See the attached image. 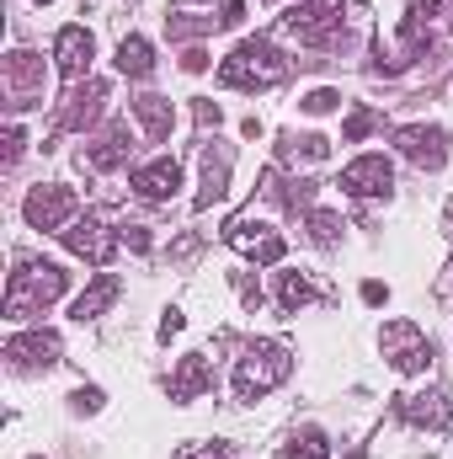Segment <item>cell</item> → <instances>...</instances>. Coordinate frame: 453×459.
<instances>
[{"mask_svg":"<svg viewBox=\"0 0 453 459\" xmlns=\"http://www.w3.org/2000/svg\"><path fill=\"white\" fill-rule=\"evenodd\" d=\"M59 352H64L59 332H21V337L5 342V368H16V374H38V368H54Z\"/></svg>","mask_w":453,"mask_h":459,"instance_id":"11","label":"cell"},{"mask_svg":"<svg viewBox=\"0 0 453 459\" xmlns=\"http://www.w3.org/2000/svg\"><path fill=\"white\" fill-rule=\"evenodd\" d=\"M133 117H139V128L160 144L166 134H171V123H176V113H171V102L166 97H155V91H144V97H133Z\"/></svg>","mask_w":453,"mask_h":459,"instance_id":"22","label":"cell"},{"mask_svg":"<svg viewBox=\"0 0 453 459\" xmlns=\"http://www.w3.org/2000/svg\"><path fill=\"white\" fill-rule=\"evenodd\" d=\"M182 70H187V75H203V70H209V54H203V48H187V54H182Z\"/></svg>","mask_w":453,"mask_h":459,"instance_id":"34","label":"cell"},{"mask_svg":"<svg viewBox=\"0 0 453 459\" xmlns=\"http://www.w3.org/2000/svg\"><path fill=\"white\" fill-rule=\"evenodd\" d=\"M176 459H235V449L229 444H187Z\"/></svg>","mask_w":453,"mask_h":459,"instance_id":"31","label":"cell"},{"mask_svg":"<svg viewBox=\"0 0 453 459\" xmlns=\"http://www.w3.org/2000/svg\"><path fill=\"white\" fill-rule=\"evenodd\" d=\"M182 326H187V316H182V310H166V316H160V337H166V342H171Z\"/></svg>","mask_w":453,"mask_h":459,"instance_id":"35","label":"cell"},{"mask_svg":"<svg viewBox=\"0 0 453 459\" xmlns=\"http://www.w3.org/2000/svg\"><path fill=\"white\" fill-rule=\"evenodd\" d=\"M176 5H192V0H176ZM209 5H214V0H209Z\"/></svg>","mask_w":453,"mask_h":459,"instance_id":"39","label":"cell"},{"mask_svg":"<svg viewBox=\"0 0 453 459\" xmlns=\"http://www.w3.org/2000/svg\"><path fill=\"white\" fill-rule=\"evenodd\" d=\"M294 374V352L283 342H251L240 368H235V395L240 401H261L267 390H278L283 379Z\"/></svg>","mask_w":453,"mask_h":459,"instance_id":"3","label":"cell"},{"mask_svg":"<svg viewBox=\"0 0 453 459\" xmlns=\"http://www.w3.org/2000/svg\"><path fill=\"white\" fill-rule=\"evenodd\" d=\"M75 209H81V204H75V187H64V182L32 187L27 204H21V214H27V225L32 230H70Z\"/></svg>","mask_w":453,"mask_h":459,"instance_id":"7","label":"cell"},{"mask_svg":"<svg viewBox=\"0 0 453 459\" xmlns=\"http://www.w3.org/2000/svg\"><path fill=\"white\" fill-rule=\"evenodd\" d=\"M310 299H315V283L304 273H278V305H283V316H299Z\"/></svg>","mask_w":453,"mask_h":459,"instance_id":"25","label":"cell"},{"mask_svg":"<svg viewBox=\"0 0 453 459\" xmlns=\"http://www.w3.org/2000/svg\"><path fill=\"white\" fill-rule=\"evenodd\" d=\"M278 155H283V160H326V155H331V139H326V134H304V139H299V134H283V139H278Z\"/></svg>","mask_w":453,"mask_h":459,"instance_id":"24","label":"cell"},{"mask_svg":"<svg viewBox=\"0 0 453 459\" xmlns=\"http://www.w3.org/2000/svg\"><path fill=\"white\" fill-rule=\"evenodd\" d=\"M240 16H245V0H229V5H225V16H219V22H225V27H235Z\"/></svg>","mask_w":453,"mask_h":459,"instance_id":"38","label":"cell"},{"mask_svg":"<svg viewBox=\"0 0 453 459\" xmlns=\"http://www.w3.org/2000/svg\"><path fill=\"white\" fill-rule=\"evenodd\" d=\"M283 459H331V438H326L321 428H304V433H294V438H288Z\"/></svg>","mask_w":453,"mask_h":459,"instance_id":"26","label":"cell"},{"mask_svg":"<svg viewBox=\"0 0 453 459\" xmlns=\"http://www.w3.org/2000/svg\"><path fill=\"white\" fill-rule=\"evenodd\" d=\"M337 235H341V220L331 209H310V240L315 246H337Z\"/></svg>","mask_w":453,"mask_h":459,"instance_id":"28","label":"cell"},{"mask_svg":"<svg viewBox=\"0 0 453 459\" xmlns=\"http://www.w3.org/2000/svg\"><path fill=\"white\" fill-rule=\"evenodd\" d=\"M128 187H133L139 198H150V204H160V198H176V187H182V166H176L171 155H160V160H150V166H133Z\"/></svg>","mask_w":453,"mask_h":459,"instance_id":"16","label":"cell"},{"mask_svg":"<svg viewBox=\"0 0 453 459\" xmlns=\"http://www.w3.org/2000/svg\"><path fill=\"white\" fill-rule=\"evenodd\" d=\"M299 108H304V113H337L341 108V91H331V86H321V91H310V97H304V102H299Z\"/></svg>","mask_w":453,"mask_h":459,"instance_id":"29","label":"cell"},{"mask_svg":"<svg viewBox=\"0 0 453 459\" xmlns=\"http://www.w3.org/2000/svg\"><path fill=\"white\" fill-rule=\"evenodd\" d=\"M373 128H379V113H373V108H352L346 123H341V139H346V144H357V139H368Z\"/></svg>","mask_w":453,"mask_h":459,"instance_id":"27","label":"cell"},{"mask_svg":"<svg viewBox=\"0 0 453 459\" xmlns=\"http://www.w3.org/2000/svg\"><path fill=\"white\" fill-rule=\"evenodd\" d=\"M225 123V108L219 102H198V128H219Z\"/></svg>","mask_w":453,"mask_h":459,"instance_id":"33","label":"cell"},{"mask_svg":"<svg viewBox=\"0 0 453 459\" xmlns=\"http://www.w3.org/2000/svg\"><path fill=\"white\" fill-rule=\"evenodd\" d=\"M166 390H171V401H176V406H187V401L209 395V390H214V363H209L203 352H187V358L171 368V385H166Z\"/></svg>","mask_w":453,"mask_h":459,"instance_id":"17","label":"cell"},{"mask_svg":"<svg viewBox=\"0 0 453 459\" xmlns=\"http://www.w3.org/2000/svg\"><path fill=\"white\" fill-rule=\"evenodd\" d=\"M70 406H75L81 417H91V411H102V390H97V385H81V390L70 395Z\"/></svg>","mask_w":453,"mask_h":459,"instance_id":"30","label":"cell"},{"mask_svg":"<svg viewBox=\"0 0 453 459\" xmlns=\"http://www.w3.org/2000/svg\"><path fill=\"white\" fill-rule=\"evenodd\" d=\"M117 294H123V283H117L113 273H97V278H91V283H86V294H81V299H75V310H70V316H75V321H81V326H86V321H97V316H102V310H107V305H113Z\"/></svg>","mask_w":453,"mask_h":459,"instance_id":"20","label":"cell"},{"mask_svg":"<svg viewBox=\"0 0 453 459\" xmlns=\"http://www.w3.org/2000/svg\"><path fill=\"white\" fill-rule=\"evenodd\" d=\"M5 97H11V108H32V102H43V54H32V48H16V54H5Z\"/></svg>","mask_w":453,"mask_h":459,"instance_id":"10","label":"cell"},{"mask_svg":"<svg viewBox=\"0 0 453 459\" xmlns=\"http://www.w3.org/2000/svg\"><path fill=\"white\" fill-rule=\"evenodd\" d=\"M389 187H395V166L384 155H357L341 171V193H352V198H389Z\"/></svg>","mask_w":453,"mask_h":459,"instance_id":"13","label":"cell"},{"mask_svg":"<svg viewBox=\"0 0 453 459\" xmlns=\"http://www.w3.org/2000/svg\"><path fill=\"white\" fill-rule=\"evenodd\" d=\"M395 411H400L411 428H432V433L453 428V401L443 395V390H411V395L395 401Z\"/></svg>","mask_w":453,"mask_h":459,"instance_id":"14","label":"cell"},{"mask_svg":"<svg viewBox=\"0 0 453 459\" xmlns=\"http://www.w3.org/2000/svg\"><path fill=\"white\" fill-rule=\"evenodd\" d=\"M288 70H294V59L272 38H245V43H235V54L219 65V81H225L229 91H267V86L288 81Z\"/></svg>","mask_w":453,"mask_h":459,"instance_id":"2","label":"cell"},{"mask_svg":"<svg viewBox=\"0 0 453 459\" xmlns=\"http://www.w3.org/2000/svg\"><path fill=\"white\" fill-rule=\"evenodd\" d=\"M395 150L411 166H422V171H443V160H449V128H438V123H406V128H395Z\"/></svg>","mask_w":453,"mask_h":459,"instance_id":"6","label":"cell"},{"mask_svg":"<svg viewBox=\"0 0 453 459\" xmlns=\"http://www.w3.org/2000/svg\"><path fill=\"white\" fill-rule=\"evenodd\" d=\"M346 0H304L294 11H283V27L304 43V48H346V27H341Z\"/></svg>","mask_w":453,"mask_h":459,"instance_id":"4","label":"cell"},{"mask_svg":"<svg viewBox=\"0 0 453 459\" xmlns=\"http://www.w3.org/2000/svg\"><path fill=\"white\" fill-rule=\"evenodd\" d=\"M225 240L240 251V256H251V262H261V267H278L283 262V235L278 230H267V225H251V220H229L225 225Z\"/></svg>","mask_w":453,"mask_h":459,"instance_id":"12","label":"cell"},{"mask_svg":"<svg viewBox=\"0 0 453 459\" xmlns=\"http://www.w3.org/2000/svg\"><path fill=\"white\" fill-rule=\"evenodd\" d=\"M379 347H384L389 368H400V374H427L432 368V342H427V332L416 321H384Z\"/></svg>","mask_w":453,"mask_h":459,"instance_id":"5","label":"cell"},{"mask_svg":"<svg viewBox=\"0 0 453 459\" xmlns=\"http://www.w3.org/2000/svg\"><path fill=\"white\" fill-rule=\"evenodd\" d=\"M117 70H123L128 81H150V70H155V48H150V38L128 32V38L117 43Z\"/></svg>","mask_w":453,"mask_h":459,"instance_id":"23","label":"cell"},{"mask_svg":"<svg viewBox=\"0 0 453 459\" xmlns=\"http://www.w3.org/2000/svg\"><path fill=\"white\" fill-rule=\"evenodd\" d=\"M123 240H128V251H150V230H139V225L123 230Z\"/></svg>","mask_w":453,"mask_h":459,"instance_id":"37","label":"cell"},{"mask_svg":"<svg viewBox=\"0 0 453 459\" xmlns=\"http://www.w3.org/2000/svg\"><path fill=\"white\" fill-rule=\"evenodd\" d=\"M21 150H27V134L11 123V128H5V166H16V160H21Z\"/></svg>","mask_w":453,"mask_h":459,"instance_id":"32","label":"cell"},{"mask_svg":"<svg viewBox=\"0 0 453 459\" xmlns=\"http://www.w3.org/2000/svg\"><path fill=\"white\" fill-rule=\"evenodd\" d=\"M128 155H133V128H128V123H107L102 139L86 144V166H91V171H117Z\"/></svg>","mask_w":453,"mask_h":459,"instance_id":"18","label":"cell"},{"mask_svg":"<svg viewBox=\"0 0 453 459\" xmlns=\"http://www.w3.org/2000/svg\"><path fill=\"white\" fill-rule=\"evenodd\" d=\"M59 235H64V246H70L75 256H86V262H97V267H107L113 251H117V235L102 214H75L70 230H59Z\"/></svg>","mask_w":453,"mask_h":459,"instance_id":"9","label":"cell"},{"mask_svg":"<svg viewBox=\"0 0 453 459\" xmlns=\"http://www.w3.org/2000/svg\"><path fill=\"white\" fill-rule=\"evenodd\" d=\"M225 193H229V155H214V150H203V187H198L192 209L203 214V209H214Z\"/></svg>","mask_w":453,"mask_h":459,"instance_id":"21","label":"cell"},{"mask_svg":"<svg viewBox=\"0 0 453 459\" xmlns=\"http://www.w3.org/2000/svg\"><path fill=\"white\" fill-rule=\"evenodd\" d=\"M102 108H107V81L86 75V81L70 86V97H64V108L54 117V128H59V134H81V128H91V123L102 117Z\"/></svg>","mask_w":453,"mask_h":459,"instance_id":"8","label":"cell"},{"mask_svg":"<svg viewBox=\"0 0 453 459\" xmlns=\"http://www.w3.org/2000/svg\"><path fill=\"white\" fill-rule=\"evenodd\" d=\"M91 59H97V38H91L86 27H59V38H54V65H59V75L86 81Z\"/></svg>","mask_w":453,"mask_h":459,"instance_id":"15","label":"cell"},{"mask_svg":"<svg viewBox=\"0 0 453 459\" xmlns=\"http://www.w3.org/2000/svg\"><path fill=\"white\" fill-rule=\"evenodd\" d=\"M70 289V273L59 262H43V256H21L16 273H11V289H5V321H27V316H43L59 294Z\"/></svg>","mask_w":453,"mask_h":459,"instance_id":"1","label":"cell"},{"mask_svg":"<svg viewBox=\"0 0 453 459\" xmlns=\"http://www.w3.org/2000/svg\"><path fill=\"white\" fill-rule=\"evenodd\" d=\"M449 273H453V267H449Z\"/></svg>","mask_w":453,"mask_h":459,"instance_id":"41","label":"cell"},{"mask_svg":"<svg viewBox=\"0 0 453 459\" xmlns=\"http://www.w3.org/2000/svg\"><path fill=\"white\" fill-rule=\"evenodd\" d=\"M384 299H389V289H384L379 278H368V283H363V305H384Z\"/></svg>","mask_w":453,"mask_h":459,"instance_id":"36","label":"cell"},{"mask_svg":"<svg viewBox=\"0 0 453 459\" xmlns=\"http://www.w3.org/2000/svg\"><path fill=\"white\" fill-rule=\"evenodd\" d=\"M38 5H48V0H38Z\"/></svg>","mask_w":453,"mask_h":459,"instance_id":"40","label":"cell"},{"mask_svg":"<svg viewBox=\"0 0 453 459\" xmlns=\"http://www.w3.org/2000/svg\"><path fill=\"white\" fill-rule=\"evenodd\" d=\"M438 11H443V0H416V5L406 11L400 38H406V54H411V59L432 54V16H438Z\"/></svg>","mask_w":453,"mask_h":459,"instance_id":"19","label":"cell"}]
</instances>
